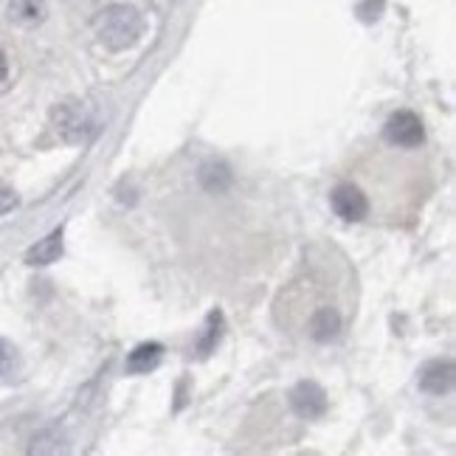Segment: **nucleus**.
I'll use <instances>...</instances> for the list:
<instances>
[{
	"label": "nucleus",
	"mask_w": 456,
	"mask_h": 456,
	"mask_svg": "<svg viewBox=\"0 0 456 456\" xmlns=\"http://www.w3.org/2000/svg\"><path fill=\"white\" fill-rule=\"evenodd\" d=\"M20 372V353H17V346L6 338H0V378H17Z\"/></svg>",
	"instance_id": "nucleus-13"
},
{
	"label": "nucleus",
	"mask_w": 456,
	"mask_h": 456,
	"mask_svg": "<svg viewBox=\"0 0 456 456\" xmlns=\"http://www.w3.org/2000/svg\"><path fill=\"white\" fill-rule=\"evenodd\" d=\"M223 338V313H208L206 315V327H203V336L198 341V353L206 358V355H212L215 353V346L220 344Z\"/></svg>",
	"instance_id": "nucleus-12"
},
{
	"label": "nucleus",
	"mask_w": 456,
	"mask_h": 456,
	"mask_svg": "<svg viewBox=\"0 0 456 456\" xmlns=\"http://www.w3.org/2000/svg\"><path fill=\"white\" fill-rule=\"evenodd\" d=\"M94 28L102 45H108L110 51H127L142 40L144 17L130 4H110L96 14Z\"/></svg>",
	"instance_id": "nucleus-1"
},
{
	"label": "nucleus",
	"mask_w": 456,
	"mask_h": 456,
	"mask_svg": "<svg viewBox=\"0 0 456 456\" xmlns=\"http://www.w3.org/2000/svg\"><path fill=\"white\" fill-rule=\"evenodd\" d=\"M330 203H332V212L346 223H361L370 215V200H366L363 191L353 183H341L332 189Z\"/></svg>",
	"instance_id": "nucleus-5"
},
{
	"label": "nucleus",
	"mask_w": 456,
	"mask_h": 456,
	"mask_svg": "<svg viewBox=\"0 0 456 456\" xmlns=\"http://www.w3.org/2000/svg\"><path fill=\"white\" fill-rule=\"evenodd\" d=\"M62 228H54L48 237L37 240L31 245V248L26 251V262L28 265H51V262H57L62 256Z\"/></svg>",
	"instance_id": "nucleus-8"
},
{
	"label": "nucleus",
	"mask_w": 456,
	"mask_h": 456,
	"mask_svg": "<svg viewBox=\"0 0 456 456\" xmlns=\"http://www.w3.org/2000/svg\"><path fill=\"white\" fill-rule=\"evenodd\" d=\"M54 125L57 133L65 138V142H85L87 135H94L96 130V118L94 113L79 102H65L54 110Z\"/></svg>",
	"instance_id": "nucleus-2"
},
{
	"label": "nucleus",
	"mask_w": 456,
	"mask_h": 456,
	"mask_svg": "<svg viewBox=\"0 0 456 456\" xmlns=\"http://www.w3.org/2000/svg\"><path fill=\"white\" fill-rule=\"evenodd\" d=\"M6 77H9V62H6V54L0 51V85L6 82Z\"/></svg>",
	"instance_id": "nucleus-15"
},
{
	"label": "nucleus",
	"mask_w": 456,
	"mask_h": 456,
	"mask_svg": "<svg viewBox=\"0 0 456 456\" xmlns=\"http://www.w3.org/2000/svg\"><path fill=\"white\" fill-rule=\"evenodd\" d=\"M17 203H20V198H17V191H14L12 186H6V183H0V217L9 215V212H14Z\"/></svg>",
	"instance_id": "nucleus-14"
},
{
	"label": "nucleus",
	"mask_w": 456,
	"mask_h": 456,
	"mask_svg": "<svg viewBox=\"0 0 456 456\" xmlns=\"http://www.w3.org/2000/svg\"><path fill=\"white\" fill-rule=\"evenodd\" d=\"M9 14L20 26H37L45 20V4L43 0H9Z\"/></svg>",
	"instance_id": "nucleus-11"
},
{
	"label": "nucleus",
	"mask_w": 456,
	"mask_h": 456,
	"mask_svg": "<svg viewBox=\"0 0 456 456\" xmlns=\"http://www.w3.org/2000/svg\"><path fill=\"white\" fill-rule=\"evenodd\" d=\"M383 138L395 147H419L426 142V130H423V121H419V116H414L411 110H400L395 113L389 121H386L383 127Z\"/></svg>",
	"instance_id": "nucleus-3"
},
{
	"label": "nucleus",
	"mask_w": 456,
	"mask_h": 456,
	"mask_svg": "<svg viewBox=\"0 0 456 456\" xmlns=\"http://www.w3.org/2000/svg\"><path fill=\"white\" fill-rule=\"evenodd\" d=\"M200 186L206 189V191H225L228 186H232V181H234V175H232V167L228 164H223V161H208V164H203L200 167Z\"/></svg>",
	"instance_id": "nucleus-10"
},
{
	"label": "nucleus",
	"mask_w": 456,
	"mask_h": 456,
	"mask_svg": "<svg viewBox=\"0 0 456 456\" xmlns=\"http://www.w3.org/2000/svg\"><path fill=\"white\" fill-rule=\"evenodd\" d=\"M341 332V315L336 307H319L310 315V338L319 344L336 341Z\"/></svg>",
	"instance_id": "nucleus-7"
},
{
	"label": "nucleus",
	"mask_w": 456,
	"mask_h": 456,
	"mask_svg": "<svg viewBox=\"0 0 456 456\" xmlns=\"http://www.w3.org/2000/svg\"><path fill=\"white\" fill-rule=\"evenodd\" d=\"M164 358V346L158 341H144L138 344L133 353L127 355V372L130 375H150Z\"/></svg>",
	"instance_id": "nucleus-9"
},
{
	"label": "nucleus",
	"mask_w": 456,
	"mask_h": 456,
	"mask_svg": "<svg viewBox=\"0 0 456 456\" xmlns=\"http://www.w3.org/2000/svg\"><path fill=\"white\" fill-rule=\"evenodd\" d=\"M419 389L426 395H448L453 389V363L451 361H428L419 370Z\"/></svg>",
	"instance_id": "nucleus-6"
},
{
	"label": "nucleus",
	"mask_w": 456,
	"mask_h": 456,
	"mask_svg": "<svg viewBox=\"0 0 456 456\" xmlns=\"http://www.w3.org/2000/svg\"><path fill=\"white\" fill-rule=\"evenodd\" d=\"M290 409L302 419H319L327 414V392L315 380H302L290 389Z\"/></svg>",
	"instance_id": "nucleus-4"
}]
</instances>
